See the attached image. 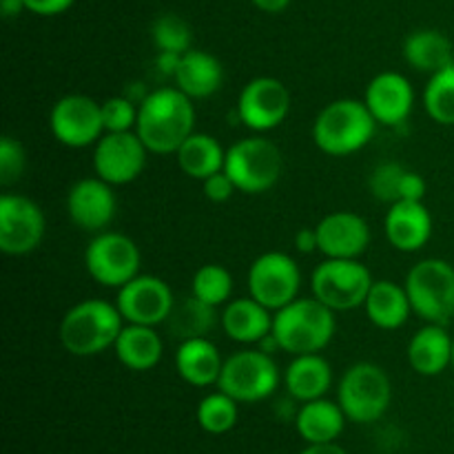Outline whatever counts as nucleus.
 <instances>
[{"label": "nucleus", "instance_id": "obj_1", "mask_svg": "<svg viewBox=\"0 0 454 454\" xmlns=\"http://www.w3.org/2000/svg\"><path fill=\"white\" fill-rule=\"evenodd\" d=\"M195 131V105L177 87H160L142 100L136 133L149 153H177L182 142Z\"/></svg>", "mask_w": 454, "mask_h": 454}, {"label": "nucleus", "instance_id": "obj_2", "mask_svg": "<svg viewBox=\"0 0 454 454\" xmlns=\"http://www.w3.org/2000/svg\"><path fill=\"white\" fill-rule=\"evenodd\" d=\"M124 317L118 306L106 300H84L71 306L60 322V344L74 357H93L114 348Z\"/></svg>", "mask_w": 454, "mask_h": 454}, {"label": "nucleus", "instance_id": "obj_3", "mask_svg": "<svg viewBox=\"0 0 454 454\" xmlns=\"http://www.w3.org/2000/svg\"><path fill=\"white\" fill-rule=\"evenodd\" d=\"M335 315L317 297H297L273 313V335L284 353L293 357L322 353L335 337Z\"/></svg>", "mask_w": 454, "mask_h": 454}, {"label": "nucleus", "instance_id": "obj_4", "mask_svg": "<svg viewBox=\"0 0 454 454\" xmlns=\"http://www.w3.org/2000/svg\"><path fill=\"white\" fill-rule=\"evenodd\" d=\"M377 120L366 102L341 98L319 111L313 122V142L319 151L335 158H346L362 151L372 140Z\"/></svg>", "mask_w": 454, "mask_h": 454}, {"label": "nucleus", "instance_id": "obj_5", "mask_svg": "<svg viewBox=\"0 0 454 454\" xmlns=\"http://www.w3.org/2000/svg\"><path fill=\"white\" fill-rule=\"evenodd\" d=\"M393 402V384L388 372L372 362H359L341 375L337 386V403L346 419L355 424H372L388 412Z\"/></svg>", "mask_w": 454, "mask_h": 454}, {"label": "nucleus", "instance_id": "obj_6", "mask_svg": "<svg viewBox=\"0 0 454 454\" xmlns=\"http://www.w3.org/2000/svg\"><path fill=\"white\" fill-rule=\"evenodd\" d=\"M284 171L282 151L269 137H244L226 149L224 173L235 189L247 195H260L273 189Z\"/></svg>", "mask_w": 454, "mask_h": 454}, {"label": "nucleus", "instance_id": "obj_7", "mask_svg": "<svg viewBox=\"0 0 454 454\" xmlns=\"http://www.w3.org/2000/svg\"><path fill=\"white\" fill-rule=\"evenodd\" d=\"M412 313L428 324L446 326L454 317V266L450 262L428 257L408 270L403 282Z\"/></svg>", "mask_w": 454, "mask_h": 454}, {"label": "nucleus", "instance_id": "obj_8", "mask_svg": "<svg viewBox=\"0 0 454 454\" xmlns=\"http://www.w3.org/2000/svg\"><path fill=\"white\" fill-rule=\"evenodd\" d=\"M372 275L368 266L359 260H337L326 257L315 266L310 275V291L324 306L335 313L353 310L364 306L372 286Z\"/></svg>", "mask_w": 454, "mask_h": 454}, {"label": "nucleus", "instance_id": "obj_9", "mask_svg": "<svg viewBox=\"0 0 454 454\" xmlns=\"http://www.w3.org/2000/svg\"><path fill=\"white\" fill-rule=\"evenodd\" d=\"M279 381L282 375L273 355L262 348L239 350L224 359L217 388L238 403H257L269 399L279 388Z\"/></svg>", "mask_w": 454, "mask_h": 454}, {"label": "nucleus", "instance_id": "obj_10", "mask_svg": "<svg viewBox=\"0 0 454 454\" xmlns=\"http://www.w3.org/2000/svg\"><path fill=\"white\" fill-rule=\"evenodd\" d=\"M84 266L93 282L106 288H122L140 275L142 255L129 235L102 231L84 251Z\"/></svg>", "mask_w": 454, "mask_h": 454}, {"label": "nucleus", "instance_id": "obj_11", "mask_svg": "<svg viewBox=\"0 0 454 454\" xmlns=\"http://www.w3.org/2000/svg\"><path fill=\"white\" fill-rule=\"evenodd\" d=\"M247 284L248 295L275 313L300 297L301 270L286 253L269 251L253 260Z\"/></svg>", "mask_w": 454, "mask_h": 454}, {"label": "nucleus", "instance_id": "obj_12", "mask_svg": "<svg viewBox=\"0 0 454 454\" xmlns=\"http://www.w3.org/2000/svg\"><path fill=\"white\" fill-rule=\"evenodd\" d=\"M49 129L60 145L69 149L91 146L105 136L102 102L82 93L62 96L49 114Z\"/></svg>", "mask_w": 454, "mask_h": 454}, {"label": "nucleus", "instance_id": "obj_13", "mask_svg": "<svg viewBox=\"0 0 454 454\" xmlns=\"http://www.w3.org/2000/svg\"><path fill=\"white\" fill-rule=\"evenodd\" d=\"M47 220L34 200L18 193L0 195V251L4 255H29L43 244Z\"/></svg>", "mask_w": 454, "mask_h": 454}, {"label": "nucleus", "instance_id": "obj_14", "mask_svg": "<svg viewBox=\"0 0 454 454\" xmlns=\"http://www.w3.org/2000/svg\"><path fill=\"white\" fill-rule=\"evenodd\" d=\"M149 149L136 131L105 133L93 145V171L111 186L131 184L146 167Z\"/></svg>", "mask_w": 454, "mask_h": 454}, {"label": "nucleus", "instance_id": "obj_15", "mask_svg": "<svg viewBox=\"0 0 454 454\" xmlns=\"http://www.w3.org/2000/svg\"><path fill=\"white\" fill-rule=\"evenodd\" d=\"M291 111V93L286 84L270 75H260L244 84L238 98V118L255 133L273 131Z\"/></svg>", "mask_w": 454, "mask_h": 454}, {"label": "nucleus", "instance_id": "obj_16", "mask_svg": "<svg viewBox=\"0 0 454 454\" xmlns=\"http://www.w3.org/2000/svg\"><path fill=\"white\" fill-rule=\"evenodd\" d=\"M115 306L127 324L158 326L167 322L176 309V297L171 286L155 275L140 273L131 282L118 288Z\"/></svg>", "mask_w": 454, "mask_h": 454}, {"label": "nucleus", "instance_id": "obj_17", "mask_svg": "<svg viewBox=\"0 0 454 454\" xmlns=\"http://www.w3.org/2000/svg\"><path fill=\"white\" fill-rule=\"evenodd\" d=\"M118 211L114 186L102 177L78 180L67 193V213L78 229L87 233H102L114 222Z\"/></svg>", "mask_w": 454, "mask_h": 454}, {"label": "nucleus", "instance_id": "obj_18", "mask_svg": "<svg viewBox=\"0 0 454 454\" xmlns=\"http://www.w3.org/2000/svg\"><path fill=\"white\" fill-rule=\"evenodd\" d=\"M319 253L337 260H359L371 244V226L362 215L353 211L328 213L315 226Z\"/></svg>", "mask_w": 454, "mask_h": 454}, {"label": "nucleus", "instance_id": "obj_19", "mask_svg": "<svg viewBox=\"0 0 454 454\" xmlns=\"http://www.w3.org/2000/svg\"><path fill=\"white\" fill-rule=\"evenodd\" d=\"M364 102L377 124L399 127L411 115L412 105H415V91L406 75L397 74V71H384L368 82Z\"/></svg>", "mask_w": 454, "mask_h": 454}, {"label": "nucleus", "instance_id": "obj_20", "mask_svg": "<svg viewBox=\"0 0 454 454\" xmlns=\"http://www.w3.org/2000/svg\"><path fill=\"white\" fill-rule=\"evenodd\" d=\"M384 233L390 247L402 253H415L428 244L433 235V215L424 202H399L390 204L384 217Z\"/></svg>", "mask_w": 454, "mask_h": 454}, {"label": "nucleus", "instance_id": "obj_21", "mask_svg": "<svg viewBox=\"0 0 454 454\" xmlns=\"http://www.w3.org/2000/svg\"><path fill=\"white\" fill-rule=\"evenodd\" d=\"M222 331L229 340L238 344H260L273 331V310L266 309L257 300L239 297L231 300L220 315Z\"/></svg>", "mask_w": 454, "mask_h": 454}, {"label": "nucleus", "instance_id": "obj_22", "mask_svg": "<svg viewBox=\"0 0 454 454\" xmlns=\"http://www.w3.org/2000/svg\"><path fill=\"white\" fill-rule=\"evenodd\" d=\"M408 364L417 375L437 377L452 366V337L442 324H426L412 335L406 350Z\"/></svg>", "mask_w": 454, "mask_h": 454}, {"label": "nucleus", "instance_id": "obj_23", "mask_svg": "<svg viewBox=\"0 0 454 454\" xmlns=\"http://www.w3.org/2000/svg\"><path fill=\"white\" fill-rule=\"evenodd\" d=\"M224 359L208 337L184 340L176 350V371L182 380L195 388L217 386Z\"/></svg>", "mask_w": 454, "mask_h": 454}, {"label": "nucleus", "instance_id": "obj_24", "mask_svg": "<svg viewBox=\"0 0 454 454\" xmlns=\"http://www.w3.org/2000/svg\"><path fill=\"white\" fill-rule=\"evenodd\" d=\"M284 386L291 399L306 403L322 399L333 386V368L322 353L297 355L284 372Z\"/></svg>", "mask_w": 454, "mask_h": 454}, {"label": "nucleus", "instance_id": "obj_25", "mask_svg": "<svg viewBox=\"0 0 454 454\" xmlns=\"http://www.w3.org/2000/svg\"><path fill=\"white\" fill-rule=\"evenodd\" d=\"M114 353L124 368L133 372H146L155 368L162 359L164 344L155 326L142 324H124L118 340L114 344Z\"/></svg>", "mask_w": 454, "mask_h": 454}, {"label": "nucleus", "instance_id": "obj_26", "mask_svg": "<svg viewBox=\"0 0 454 454\" xmlns=\"http://www.w3.org/2000/svg\"><path fill=\"white\" fill-rule=\"evenodd\" d=\"M224 84V67L213 53L202 49H189L182 56L176 75V87L191 100H204L217 93Z\"/></svg>", "mask_w": 454, "mask_h": 454}, {"label": "nucleus", "instance_id": "obj_27", "mask_svg": "<svg viewBox=\"0 0 454 454\" xmlns=\"http://www.w3.org/2000/svg\"><path fill=\"white\" fill-rule=\"evenodd\" d=\"M364 310L372 326L381 328V331H397L408 322L412 306L408 300L406 286H399L390 279H375L366 301H364Z\"/></svg>", "mask_w": 454, "mask_h": 454}, {"label": "nucleus", "instance_id": "obj_28", "mask_svg": "<svg viewBox=\"0 0 454 454\" xmlns=\"http://www.w3.org/2000/svg\"><path fill=\"white\" fill-rule=\"evenodd\" d=\"M346 421L340 403L322 397L301 403L295 415V430L306 443H333L344 433Z\"/></svg>", "mask_w": 454, "mask_h": 454}, {"label": "nucleus", "instance_id": "obj_29", "mask_svg": "<svg viewBox=\"0 0 454 454\" xmlns=\"http://www.w3.org/2000/svg\"><path fill=\"white\" fill-rule=\"evenodd\" d=\"M403 60L421 74H437L454 62V47L446 34L437 29H417L403 40Z\"/></svg>", "mask_w": 454, "mask_h": 454}, {"label": "nucleus", "instance_id": "obj_30", "mask_svg": "<svg viewBox=\"0 0 454 454\" xmlns=\"http://www.w3.org/2000/svg\"><path fill=\"white\" fill-rule=\"evenodd\" d=\"M177 164H180L182 173L191 180L204 182L207 177L215 176V173L224 171L226 151L222 149L220 142L208 133L193 131L182 146L177 149Z\"/></svg>", "mask_w": 454, "mask_h": 454}, {"label": "nucleus", "instance_id": "obj_31", "mask_svg": "<svg viewBox=\"0 0 454 454\" xmlns=\"http://www.w3.org/2000/svg\"><path fill=\"white\" fill-rule=\"evenodd\" d=\"M171 335L184 340H195V337H207L215 326V306L204 304L195 295L186 297L180 304H176L173 313L167 319Z\"/></svg>", "mask_w": 454, "mask_h": 454}, {"label": "nucleus", "instance_id": "obj_32", "mask_svg": "<svg viewBox=\"0 0 454 454\" xmlns=\"http://www.w3.org/2000/svg\"><path fill=\"white\" fill-rule=\"evenodd\" d=\"M195 417H198V424L204 433L226 434L235 428V424H238V402H235L231 395L222 393V390L217 388V393L207 395V397L198 403Z\"/></svg>", "mask_w": 454, "mask_h": 454}, {"label": "nucleus", "instance_id": "obj_33", "mask_svg": "<svg viewBox=\"0 0 454 454\" xmlns=\"http://www.w3.org/2000/svg\"><path fill=\"white\" fill-rule=\"evenodd\" d=\"M424 106L434 122L454 127V62L430 75L424 91Z\"/></svg>", "mask_w": 454, "mask_h": 454}, {"label": "nucleus", "instance_id": "obj_34", "mask_svg": "<svg viewBox=\"0 0 454 454\" xmlns=\"http://www.w3.org/2000/svg\"><path fill=\"white\" fill-rule=\"evenodd\" d=\"M233 293V275L220 264H204L195 270L191 282V295L202 300L208 306H222L231 300Z\"/></svg>", "mask_w": 454, "mask_h": 454}, {"label": "nucleus", "instance_id": "obj_35", "mask_svg": "<svg viewBox=\"0 0 454 454\" xmlns=\"http://www.w3.org/2000/svg\"><path fill=\"white\" fill-rule=\"evenodd\" d=\"M151 40L158 51L186 53L189 49H193V31H191L189 22L176 13H164V16L155 18L151 25Z\"/></svg>", "mask_w": 454, "mask_h": 454}, {"label": "nucleus", "instance_id": "obj_36", "mask_svg": "<svg viewBox=\"0 0 454 454\" xmlns=\"http://www.w3.org/2000/svg\"><path fill=\"white\" fill-rule=\"evenodd\" d=\"M137 109L140 105L127 96H114L102 102V122H105V133H124L136 131Z\"/></svg>", "mask_w": 454, "mask_h": 454}, {"label": "nucleus", "instance_id": "obj_37", "mask_svg": "<svg viewBox=\"0 0 454 454\" xmlns=\"http://www.w3.org/2000/svg\"><path fill=\"white\" fill-rule=\"evenodd\" d=\"M403 173H406V168L397 162L380 164L371 176V193L380 202H399V184H402Z\"/></svg>", "mask_w": 454, "mask_h": 454}, {"label": "nucleus", "instance_id": "obj_38", "mask_svg": "<svg viewBox=\"0 0 454 454\" xmlns=\"http://www.w3.org/2000/svg\"><path fill=\"white\" fill-rule=\"evenodd\" d=\"M27 155L20 142L12 136H4L0 142V184L12 186L25 173Z\"/></svg>", "mask_w": 454, "mask_h": 454}, {"label": "nucleus", "instance_id": "obj_39", "mask_svg": "<svg viewBox=\"0 0 454 454\" xmlns=\"http://www.w3.org/2000/svg\"><path fill=\"white\" fill-rule=\"evenodd\" d=\"M202 191H204V198H207L208 202L222 204L226 202V200H231V195H233L238 189H235L233 180H231L224 171H220L202 182Z\"/></svg>", "mask_w": 454, "mask_h": 454}, {"label": "nucleus", "instance_id": "obj_40", "mask_svg": "<svg viewBox=\"0 0 454 454\" xmlns=\"http://www.w3.org/2000/svg\"><path fill=\"white\" fill-rule=\"evenodd\" d=\"M426 191H428V184H426L424 177L415 171L403 173L402 184H399V200H406V202H424Z\"/></svg>", "mask_w": 454, "mask_h": 454}, {"label": "nucleus", "instance_id": "obj_41", "mask_svg": "<svg viewBox=\"0 0 454 454\" xmlns=\"http://www.w3.org/2000/svg\"><path fill=\"white\" fill-rule=\"evenodd\" d=\"M74 3L75 0H25V7L35 16H58V13H65Z\"/></svg>", "mask_w": 454, "mask_h": 454}, {"label": "nucleus", "instance_id": "obj_42", "mask_svg": "<svg viewBox=\"0 0 454 454\" xmlns=\"http://www.w3.org/2000/svg\"><path fill=\"white\" fill-rule=\"evenodd\" d=\"M182 56H184V53L158 51V56H155V60H153L155 71H158V74L162 75V78H167V80L173 78V80H176L177 69H180Z\"/></svg>", "mask_w": 454, "mask_h": 454}, {"label": "nucleus", "instance_id": "obj_43", "mask_svg": "<svg viewBox=\"0 0 454 454\" xmlns=\"http://www.w3.org/2000/svg\"><path fill=\"white\" fill-rule=\"evenodd\" d=\"M295 248L304 255H310V253L319 251V242H317V231L315 229H301L297 231L295 235Z\"/></svg>", "mask_w": 454, "mask_h": 454}, {"label": "nucleus", "instance_id": "obj_44", "mask_svg": "<svg viewBox=\"0 0 454 454\" xmlns=\"http://www.w3.org/2000/svg\"><path fill=\"white\" fill-rule=\"evenodd\" d=\"M300 454H348L337 442L333 443H309Z\"/></svg>", "mask_w": 454, "mask_h": 454}, {"label": "nucleus", "instance_id": "obj_45", "mask_svg": "<svg viewBox=\"0 0 454 454\" xmlns=\"http://www.w3.org/2000/svg\"><path fill=\"white\" fill-rule=\"evenodd\" d=\"M253 4H255L260 12H266V13H279L284 12V9L291 4V0H251Z\"/></svg>", "mask_w": 454, "mask_h": 454}, {"label": "nucleus", "instance_id": "obj_46", "mask_svg": "<svg viewBox=\"0 0 454 454\" xmlns=\"http://www.w3.org/2000/svg\"><path fill=\"white\" fill-rule=\"evenodd\" d=\"M0 9H3L4 18H13L20 12H27L25 0H0Z\"/></svg>", "mask_w": 454, "mask_h": 454}, {"label": "nucleus", "instance_id": "obj_47", "mask_svg": "<svg viewBox=\"0 0 454 454\" xmlns=\"http://www.w3.org/2000/svg\"><path fill=\"white\" fill-rule=\"evenodd\" d=\"M452 368H454V337H452Z\"/></svg>", "mask_w": 454, "mask_h": 454}]
</instances>
